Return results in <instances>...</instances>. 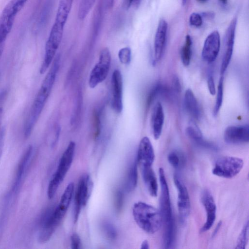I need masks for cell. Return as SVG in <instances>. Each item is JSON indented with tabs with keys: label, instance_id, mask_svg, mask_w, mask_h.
<instances>
[{
	"label": "cell",
	"instance_id": "cell-9",
	"mask_svg": "<svg viewBox=\"0 0 249 249\" xmlns=\"http://www.w3.org/2000/svg\"><path fill=\"white\" fill-rule=\"evenodd\" d=\"M174 182L178 191V208L179 220L182 223L185 222L190 212L191 203L187 189L180 178L175 174Z\"/></svg>",
	"mask_w": 249,
	"mask_h": 249
},
{
	"label": "cell",
	"instance_id": "cell-28",
	"mask_svg": "<svg viewBox=\"0 0 249 249\" xmlns=\"http://www.w3.org/2000/svg\"><path fill=\"white\" fill-rule=\"evenodd\" d=\"M186 131L187 135L197 144L204 140L200 130L195 124H192L188 126Z\"/></svg>",
	"mask_w": 249,
	"mask_h": 249
},
{
	"label": "cell",
	"instance_id": "cell-5",
	"mask_svg": "<svg viewBox=\"0 0 249 249\" xmlns=\"http://www.w3.org/2000/svg\"><path fill=\"white\" fill-rule=\"evenodd\" d=\"M244 161L241 158L225 156L218 158L215 162L212 173L217 176L231 178L241 170Z\"/></svg>",
	"mask_w": 249,
	"mask_h": 249
},
{
	"label": "cell",
	"instance_id": "cell-8",
	"mask_svg": "<svg viewBox=\"0 0 249 249\" xmlns=\"http://www.w3.org/2000/svg\"><path fill=\"white\" fill-rule=\"evenodd\" d=\"M18 0H11L5 7L0 16V44H2L10 32L17 14L21 10Z\"/></svg>",
	"mask_w": 249,
	"mask_h": 249
},
{
	"label": "cell",
	"instance_id": "cell-31",
	"mask_svg": "<svg viewBox=\"0 0 249 249\" xmlns=\"http://www.w3.org/2000/svg\"><path fill=\"white\" fill-rule=\"evenodd\" d=\"M164 91V87L161 84L154 86L150 91L146 100L147 107H149L159 94Z\"/></svg>",
	"mask_w": 249,
	"mask_h": 249
},
{
	"label": "cell",
	"instance_id": "cell-41",
	"mask_svg": "<svg viewBox=\"0 0 249 249\" xmlns=\"http://www.w3.org/2000/svg\"><path fill=\"white\" fill-rule=\"evenodd\" d=\"M202 17H204L205 18H212L214 17V14L213 13L210 12H204L201 15Z\"/></svg>",
	"mask_w": 249,
	"mask_h": 249
},
{
	"label": "cell",
	"instance_id": "cell-13",
	"mask_svg": "<svg viewBox=\"0 0 249 249\" xmlns=\"http://www.w3.org/2000/svg\"><path fill=\"white\" fill-rule=\"evenodd\" d=\"M224 140L229 144H240L249 142V126L248 124L231 125L224 133Z\"/></svg>",
	"mask_w": 249,
	"mask_h": 249
},
{
	"label": "cell",
	"instance_id": "cell-12",
	"mask_svg": "<svg viewBox=\"0 0 249 249\" xmlns=\"http://www.w3.org/2000/svg\"><path fill=\"white\" fill-rule=\"evenodd\" d=\"M220 48V36L217 31H213L206 38L201 56L203 59L207 63L213 62L217 58Z\"/></svg>",
	"mask_w": 249,
	"mask_h": 249
},
{
	"label": "cell",
	"instance_id": "cell-14",
	"mask_svg": "<svg viewBox=\"0 0 249 249\" xmlns=\"http://www.w3.org/2000/svg\"><path fill=\"white\" fill-rule=\"evenodd\" d=\"M112 101L113 110L120 113L123 109V78L121 71L115 70L113 72L111 79Z\"/></svg>",
	"mask_w": 249,
	"mask_h": 249
},
{
	"label": "cell",
	"instance_id": "cell-36",
	"mask_svg": "<svg viewBox=\"0 0 249 249\" xmlns=\"http://www.w3.org/2000/svg\"><path fill=\"white\" fill-rule=\"evenodd\" d=\"M71 248L73 249H79L81 248V243L79 236L77 233H73L71 237Z\"/></svg>",
	"mask_w": 249,
	"mask_h": 249
},
{
	"label": "cell",
	"instance_id": "cell-19",
	"mask_svg": "<svg viewBox=\"0 0 249 249\" xmlns=\"http://www.w3.org/2000/svg\"><path fill=\"white\" fill-rule=\"evenodd\" d=\"M74 189L73 182H70L65 188L59 203L54 209V213L57 218L61 221L64 216L71 203Z\"/></svg>",
	"mask_w": 249,
	"mask_h": 249
},
{
	"label": "cell",
	"instance_id": "cell-33",
	"mask_svg": "<svg viewBox=\"0 0 249 249\" xmlns=\"http://www.w3.org/2000/svg\"><path fill=\"white\" fill-rule=\"evenodd\" d=\"M94 138H98L101 132V119L100 113L96 111L93 115Z\"/></svg>",
	"mask_w": 249,
	"mask_h": 249
},
{
	"label": "cell",
	"instance_id": "cell-46",
	"mask_svg": "<svg viewBox=\"0 0 249 249\" xmlns=\"http://www.w3.org/2000/svg\"><path fill=\"white\" fill-rule=\"evenodd\" d=\"M208 0H196V1L199 3H204L206 2Z\"/></svg>",
	"mask_w": 249,
	"mask_h": 249
},
{
	"label": "cell",
	"instance_id": "cell-32",
	"mask_svg": "<svg viewBox=\"0 0 249 249\" xmlns=\"http://www.w3.org/2000/svg\"><path fill=\"white\" fill-rule=\"evenodd\" d=\"M118 58L120 62L124 65L130 63L131 59V51L129 47L121 49L118 52Z\"/></svg>",
	"mask_w": 249,
	"mask_h": 249
},
{
	"label": "cell",
	"instance_id": "cell-26",
	"mask_svg": "<svg viewBox=\"0 0 249 249\" xmlns=\"http://www.w3.org/2000/svg\"><path fill=\"white\" fill-rule=\"evenodd\" d=\"M169 163L176 169H181L186 163V159L183 153L179 151L174 150L168 155Z\"/></svg>",
	"mask_w": 249,
	"mask_h": 249
},
{
	"label": "cell",
	"instance_id": "cell-2",
	"mask_svg": "<svg viewBox=\"0 0 249 249\" xmlns=\"http://www.w3.org/2000/svg\"><path fill=\"white\" fill-rule=\"evenodd\" d=\"M159 178L161 193L160 197V213L164 227V243L165 248H172L176 237V225L170 198L168 184L164 170L159 169Z\"/></svg>",
	"mask_w": 249,
	"mask_h": 249
},
{
	"label": "cell",
	"instance_id": "cell-43",
	"mask_svg": "<svg viewBox=\"0 0 249 249\" xmlns=\"http://www.w3.org/2000/svg\"><path fill=\"white\" fill-rule=\"evenodd\" d=\"M27 0H18L19 7L22 9Z\"/></svg>",
	"mask_w": 249,
	"mask_h": 249
},
{
	"label": "cell",
	"instance_id": "cell-22",
	"mask_svg": "<svg viewBox=\"0 0 249 249\" xmlns=\"http://www.w3.org/2000/svg\"><path fill=\"white\" fill-rule=\"evenodd\" d=\"M184 104L187 112L194 119L200 118L201 111L198 102L193 92L189 89L184 94Z\"/></svg>",
	"mask_w": 249,
	"mask_h": 249
},
{
	"label": "cell",
	"instance_id": "cell-42",
	"mask_svg": "<svg viewBox=\"0 0 249 249\" xmlns=\"http://www.w3.org/2000/svg\"><path fill=\"white\" fill-rule=\"evenodd\" d=\"M149 248L148 242L147 240H144L142 244L141 249H148Z\"/></svg>",
	"mask_w": 249,
	"mask_h": 249
},
{
	"label": "cell",
	"instance_id": "cell-20",
	"mask_svg": "<svg viewBox=\"0 0 249 249\" xmlns=\"http://www.w3.org/2000/svg\"><path fill=\"white\" fill-rule=\"evenodd\" d=\"M164 120L162 106L160 103L157 102L154 107L151 118L153 134L155 140L159 139L161 134Z\"/></svg>",
	"mask_w": 249,
	"mask_h": 249
},
{
	"label": "cell",
	"instance_id": "cell-35",
	"mask_svg": "<svg viewBox=\"0 0 249 249\" xmlns=\"http://www.w3.org/2000/svg\"><path fill=\"white\" fill-rule=\"evenodd\" d=\"M124 195L121 190H117L115 196V206L117 211H120L123 205Z\"/></svg>",
	"mask_w": 249,
	"mask_h": 249
},
{
	"label": "cell",
	"instance_id": "cell-16",
	"mask_svg": "<svg viewBox=\"0 0 249 249\" xmlns=\"http://www.w3.org/2000/svg\"><path fill=\"white\" fill-rule=\"evenodd\" d=\"M155 159L154 149L149 139L143 137L139 143L137 161L141 167H150Z\"/></svg>",
	"mask_w": 249,
	"mask_h": 249
},
{
	"label": "cell",
	"instance_id": "cell-38",
	"mask_svg": "<svg viewBox=\"0 0 249 249\" xmlns=\"http://www.w3.org/2000/svg\"><path fill=\"white\" fill-rule=\"evenodd\" d=\"M172 85L173 88L177 92H179L181 90V86L178 77L175 76L173 78Z\"/></svg>",
	"mask_w": 249,
	"mask_h": 249
},
{
	"label": "cell",
	"instance_id": "cell-34",
	"mask_svg": "<svg viewBox=\"0 0 249 249\" xmlns=\"http://www.w3.org/2000/svg\"><path fill=\"white\" fill-rule=\"evenodd\" d=\"M190 24L195 27H200L203 23L202 17L199 14L193 13L189 17Z\"/></svg>",
	"mask_w": 249,
	"mask_h": 249
},
{
	"label": "cell",
	"instance_id": "cell-48",
	"mask_svg": "<svg viewBox=\"0 0 249 249\" xmlns=\"http://www.w3.org/2000/svg\"><path fill=\"white\" fill-rule=\"evenodd\" d=\"M187 0H181L182 4L183 5H185L186 3V2H187Z\"/></svg>",
	"mask_w": 249,
	"mask_h": 249
},
{
	"label": "cell",
	"instance_id": "cell-10",
	"mask_svg": "<svg viewBox=\"0 0 249 249\" xmlns=\"http://www.w3.org/2000/svg\"><path fill=\"white\" fill-rule=\"evenodd\" d=\"M54 209L46 211L41 219L37 235V241L40 243H45L50 240L60 222L54 215Z\"/></svg>",
	"mask_w": 249,
	"mask_h": 249
},
{
	"label": "cell",
	"instance_id": "cell-7",
	"mask_svg": "<svg viewBox=\"0 0 249 249\" xmlns=\"http://www.w3.org/2000/svg\"><path fill=\"white\" fill-rule=\"evenodd\" d=\"M93 183L90 176L87 174L83 175L80 178L75 191L74 199V222L78 219L80 210L85 206L90 196Z\"/></svg>",
	"mask_w": 249,
	"mask_h": 249
},
{
	"label": "cell",
	"instance_id": "cell-25",
	"mask_svg": "<svg viewBox=\"0 0 249 249\" xmlns=\"http://www.w3.org/2000/svg\"><path fill=\"white\" fill-rule=\"evenodd\" d=\"M192 55V40L189 35H186L185 43L180 51L181 62L184 66H188L191 60Z\"/></svg>",
	"mask_w": 249,
	"mask_h": 249
},
{
	"label": "cell",
	"instance_id": "cell-47",
	"mask_svg": "<svg viewBox=\"0 0 249 249\" xmlns=\"http://www.w3.org/2000/svg\"><path fill=\"white\" fill-rule=\"evenodd\" d=\"M3 47L2 46V44H0V57L1 54L2 52Z\"/></svg>",
	"mask_w": 249,
	"mask_h": 249
},
{
	"label": "cell",
	"instance_id": "cell-37",
	"mask_svg": "<svg viewBox=\"0 0 249 249\" xmlns=\"http://www.w3.org/2000/svg\"><path fill=\"white\" fill-rule=\"evenodd\" d=\"M207 86L210 94L214 95L216 93V89L213 76L210 74L207 79Z\"/></svg>",
	"mask_w": 249,
	"mask_h": 249
},
{
	"label": "cell",
	"instance_id": "cell-11",
	"mask_svg": "<svg viewBox=\"0 0 249 249\" xmlns=\"http://www.w3.org/2000/svg\"><path fill=\"white\" fill-rule=\"evenodd\" d=\"M236 25L237 18H234L226 31L224 38V53L220 67V73L222 75L226 71L232 57Z\"/></svg>",
	"mask_w": 249,
	"mask_h": 249
},
{
	"label": "cell",
	"instance_id": "cell-17",
	"mask_svg": "<svg viewBox=\"0 0 249 249\" xmlns=\"http://www.w3.org/2000/svg\"><path fill=\"white\" fill-rule=\"evenodd\" d=\"M168 24L166 20H160L155 34L154 49V61L157 62L160 60L163 53L166 45Z\"/></svg>",
	"mask_w": 249,
	"mask_h": 249
},
{
	"label": "cell",
	"instance_id": "cell-27",
	"mask_svg": "<svg viewBox=\"0 0 249 249\" xmlns=\"http://www.w3.org/2000/svg\"><path fill=\"white\" fill-rule=\"evenodd\" d=\"M223 82L224 78L222 75L219 80L216 101L213 109V115L214 116H217L222 104L223 99Z\"/></svg>",
	"mask_w": 249,
	"mask_h": 249
},
{
	"label": "cell",
	"instance_id": "cell-45",
	"mask_svg": "<svg viewBox=\"0 0 249 249\" xmlns=\"http://www.w3.org/2000/svg\"><path fill=\"white\" fill-rule=\"evenodd\" d=\"M219 0L223 4H226L228 2V0Z\"/></svg>",
	"mask_w": 249,
	"mask_h": 249
},
{
	"label": "cell",
	"instance_id": "cell-40",
	"mask_svg": "<svg viewBox=\"0 0 249 249\" xmlns=\"http://www.w3.org/2000/svg\"><path fill=\"white\" fill-rule=\"evenodd\" d=\"M222 225V221H220L217 225H216L214 230L213 231V232L212 233V237H214L215 235L217 234L218 230H219L221 226Z\"/></svg>",
	"mask_w": 249,
	"mask_h": 249
},
{
	"label": "cell",
	"instance_id": "cell-18",
	"mask_svg": "<svg viewBox=\"0 0 249 249\" xmlns=\"http://www.w3.org/2000/svg\"><path fill=\"white\" fill-rule=\"evenodd\" d=\"M33 150V146L31 145H29L20 159L18 166L16 178L12 187L13 193H16L18 190L32 157Z\"/></svg>",
	"mask_w": 249,
	"mask_h": 249
},
{
	"label": "cell",
	"instance_id": "cell-39",
	"mask_svg": "<svg viewBox=\"0 0 249 249\" xmlns=\"http://www.w3.org/2000/svg\"><path fill=\"white\" fill-rule=\"evenodd\" d=\"M141 0H128V6H130L133 5L135 6H138L140 3Z\"/></svg>",
	"mask_w": 249,
	"mask_h": 249
},
{
	"label": "cell",
	"instance_id": "cell-24",
	"mask_svg": "<svg viewBox=\"0 0 249 249\" xmlns=\"http://www.w3.org/2000/svg\"><path fill=\"white\" fill-rule=\"evenodd\" d=\"M137 181L138 170L136 160L132 162L128 168L125 183V190L128 192L133 191L137 186Z\"/></svg>",
	"mask_w": 249,
	"mask_h": 249
},
{
	"label": "cell",
	"instance_id": "cell-4",
	"mask_svg": "<svg viewBox=\"0 0 249 249\" xmlns=\"http://www.w3.org/2000/svg\"><path fill=\"white\" fill-rule=\"evenodd\" d=\"M75 143L71 141L60 159L57 169L51 178L47 189V196L49 199H52L64 180L73 160Z\"/></svg>",
	"mask_w": 249,
	"mask_h": 249
},
{
	"label": "cell",
	"instance_id": "cell-23",
	"mask_svg": "<svg viewBox=\"0 0 249 249\" xmlns=\"http://www.w3.org/2000/svg\"><path fill=\"white\" fill-rule=\"evenodd\" d=\"M73 0H60L54 23L64 27Z\"/></svg>",
	"mask_w": 249,
	"mask_h": 249
},
{
	"label": "cell",
	"instance_id": "cell-30",
	"mask_svg": "<svg viewBox=\"0 0 249 249\" xmlns=\"http://www.w3.org/2000/svg\"><path fill=\"white\" fill-rule=\"evenodd\" d=\"M103 232L110 241L115 240L117 237V232L114 226L111 223L106 221L103 223L102 225Z\"/></svg>",
	"mask_w": 249,
	"mask_h": 249
},
{
	"label": "cell",
	"instance_id": "cell-29",
	"mask_svg": "<svg viewBox=\"0 0 249 249\" xmlns=\"http://www.w3.org/2000/svg\"><path fill=\"white\" fill-rule=\"evenodd\" d=\"M249 240V221L247 220L237 239L235 249H244Z\"/></svg>",
	"mask_w": 249,
	"mask_h": 249
},
{
	"label": "cell",
	"instance_id": "cell-21",
	"mask_svg": "<svg viewBox=\"0 0 249 249\" xmlns=\"http://www.w3.org/2000/svg\"><path fill=\"white\" fill-rule=\"evenodd\" d=\"M143 180L149 193L152 196H157L158 185L155 174L150 167H141Z\"/></svg>",
	"mask_w": 249,
	"mask_h": 249
},
{
	"label": "cell",
	"instance_id": "cell-6",
	"mask_svg": "<svg viewBox=\"0 0 249 249\" xmlns=\"http://www.w3.org/2000/svg\"><path fill=\"white\" fill-rule=\"evenodd\" d=\"M111 64V54L107 48L103 49L98 62L92 69L89 76V85L94 88L103 82L108 74Z\"/></svg>",
	"mask_w": 249,
	"mask_h": 249
},
{
	"label": "cell",
	"instance_id": "cell-44",
	"mask_svg": "<svg viewBox=\"0 0 249 249\" xmlns=\"http://www.w3.org/2000/svg\"><path fill=\"white\" fill-rule=\"evenodd\" d=\"M2 112H3V109L2 107H0V126L1 121Z\"/></svg>",
	"mask_w": 249,
	"mask_h": 249
},
{
	"label": "cell",
	"instance_id": "cell-3",
	"mask_svg": "<svg viewBox=\"0 0 249 249\" xmlns=\"http://www.w3.org/2000/svg\"><path fill=\"white\" fill-rule=\"evenodd\" d=\"M132 212L137 225L147 233L157 232L162 224L160 212L144 202L140 201L135 203Z\"/></svg>",
	"mask_w": 249,
	"mask_h": 249
},
{
	"label": "cell",
	"instance_id": "cell-15",
	"mask_svg": "<svg viewBox=\"0 0 249 249\" xmlns=\"http://www.w3.org/2000/svg\"><path fill=\"white\" fill-rule=\"evenodd\" d=\"M201 200L207 214L206 220L200 230V232L203 233L213 226L216 218V207L212 195L208 190L203 191Z\"/></svg>",
	"mask_w": 249,
	"mask_h": 249
},
{
	"label": "cell",
	"instance_id": "cell-1",
	"mask_svg": "<svg viewBox=\"0 0 249 249\" xmlns=\"http://www.w3.org/2000/svg\"><path fill=\"white\" fill-rule=\"evenodd\" d=\"M60 66V56L57 55L53 60L33 102L24 127L25 138H29L36 123L53 89Z\"/></svg>",
	"mask_w": 249,
	"mask_h": 249
}]
</instances>
